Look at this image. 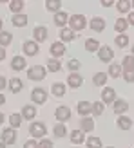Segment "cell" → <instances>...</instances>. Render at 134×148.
I'll list each match as a JSON object with an SVG mask.
<instances>
[{
    "label": "cell",
    "mask_w": 134,
    "mask_h": 148,
    "mask_svg": "<svg viewBox=\"0 0 134 148\" xmlns=\"http://www.w3.org/2000/svg\"><path fill=\"white\" fill-rule=\"evenodd\" d=\"M127 27H129V24H127V20H125V18H118L116 24H114V29H116L118 33H122V34H125Z\"/></svg>",
    "instance_id": "obj_24"
},
{
    "label": "cell",
    "mask_w": 134,
    "mask_h": 148,
    "mask_svg": "<svg viewBox=\"0 0 134 148\" xmlns=\"http://www.w3.org/2000/svg\"><path fill=\"white\" fill-rule=\"evenodd\" d=\"M4 58H6V49H4V47H0V62H2Z\"/></svg>",
    "instance_id": "obj_47"
},
{
    "label": "cell",
    "mask_w": 134,
    "mask_h": 148,
    "mask_svg": "<svg viewBox=\"0 0 134 148\" xmlns=\"http://www.w3.org/2000/svg\"><path fill=\"white\" fill-rule=\"evenodd\" d=\"M113 108H114V112H116V114H120V116H122L123 112H127L129 105H127V101H125V99H116Z\"/></svg>",
    "instance_id": "obj_15"
},
{
    "label": "cell",
    "mask_w": 134,
    "mask_h": 148,
    "mask_svg": "<svg viewBox=\"0 0 134 148\" xmlns=\"http://www.w3.org/2000/svg\"><path fill=\"white\" fill-rule=\"evenodd\" d=\"M2 121H4V114H2V112H0V123H2Z\"/></svg>",
    "instance_id": "obj_50"
},
{
    "label": "cell",
    "mask_w": 134,
    "mask_h": 148,
    "mask_svg": "<svg viewBox=\"0 0 134 148\" xmlns=\"http://www.w3.org/2000/svg\"><path fill=\"white\" fill-rule=\"evenodd\" d=\"M116 45L118 47H127L129 45V36L127 34H118L116 36Z\"/></svg>",
    "instance_id": "obj_36"
},
{
    "label": "cell",
    "mask_w": 134,
    "mask_h": 148,
    "mask_svg": "<svg viewBox=\"0 0 134 148\" xmlns=\"http://www.w3.org/2000/svg\"><path fill=\"white\" fill-rule=\"evenodd\" d=\"M22 49H24V53H26L27 56H35V54H38V43H36V42H24Z\"/></svg>",
    "instance_id": "obj_10"
},
{
    "label": "cell",
    "mask_w": 134,
    "mask_h": 148,
    "mask_svg": "<svg viewBox=\"0 0 134 148\" xmlns=\"http://www.w3.org/2000/svg\"><path fill=\"white\" fill-rule=\"evenodd\" d=\"M94 85H105V81H107V74L105 72H98V74H94Z\"/></svg>",
    "instance_id": "obj_35"
},
{
    "label": "cell",
    "mask_w": 134,
    "mask_h": 148,
    "mask_svg": "<svg viewBox=\"0 0 134 148\" xmlns=\"http://www.w3.org/2000/svg\"><path fill=\"white\" fill-rule=\"evenodd\" d=\"M6 85H7L6 78H4V76H0V90H2V88H6Z\"/></svg>",
    "instance_id": "obj_45"
},
{
    "label": "cell",
    "mask_w": 134,
    "mask_h": 148,
    "mask_svg": "<svg viewBox=\"0 0 134 148\" xmlns=\"http://www.w3.org/2000/svg\"><path fill=\"white\" fill-rule=\"evenodd\" d=\"M33 36H35V42H36V43L46 42V38H47V29L44 27V25H36V27L33 29Z\"/></svg>",
    "instance_id": "obj_6"
},
{
    "label": "cell",
    "mask_w": 134,
    "mask_h": 148,
    "mask_svg": "<svg viewBox=\"0 0 134 148\" xmlns=\"http://www.w3.org/2000/svg\"><path fill=\"white\" fill-rule=\"evenodd\" d=\"M60 38H62V43L64 42H73L74 38H76V34H74L71 29H62V31H60Z\"/></svg>",
    "instance_id": "obj_22"
},
{
    "label": "cell",
    "mask_w": 134,
    "mask_h": 148,
    "mask_svg": "<svg viewBox=\"0 0 134 148\" xmlns=\"http://www.w3.org/2000/svg\"><path fill=\"white\" fill-rule=\"evenodd\" d=\"M85 49L89 53H96V51H100V43L94 38H89V40H85Z\"/></svg>",
    "instance_id": "obj_25"
},
{
    "label": "cell",
    "mask_w": 134,
    "mask_h": 148,
    "mask_svg": "<svg viewBox=\"0 0 134 148\" xmlns=\"http://www.w3.org/2000/svg\"><path fill=\"white\" fill-rule=\"evenodd\" d=\"M27 78L29 79H44V78H46V69H44L42 67V65H35V67H31V69H29L27 71Z\"/></svg>",
    "instance_id": "obj_2"
},
{
    "label": "cell",
    "mask_w": 134,
    "mask_h": 148,
    "mask_svg": "<svg viewBox=\"0 0 134 148\" xmlns=\"http://www.w3.org/2000/svg\"><path fill=\"white\" fill-rule=\"evenodd\" d=\"M102 5H105V7H109V5H113V2H109V0H102Z\"/></svg>",
    "instance_id": "obj_48"
},
{
    "label": "cell",
    "mask_w": 134,
    "mask_h": 148,
    "mask_svg": "<svg viewBox=\"0 0 134 148\" xmlns=\"http://www.w3.org/2000/svg\"><path fill=\"white\" fill-rule=\"evenodd\" d=\"M55 116H56V119H58V121H67V119L71 117V110H69V107L62 105V107H58V108H56Z\"/></svg>",
    "instance_id": "obj_9"
},
{
    "label": "cell",
    "mask_w": 134,
    "mask_h": 148,
    "mask_svg": "<svg viewBox=\"0 0 134 148\" xmlns=\"http://www.w3.org/2000/svg\"><path fill=\"white\" fill-rule=\"evenodd\" d=\"M0 33H2V18H0Z\"/></svg>",
    "instance_id": "obj_51"
},
{
    "label": "cell",
    "mask_w": 134,
    "mask_h": 148,
    "mask_svg": "<svg viewBox=\"0 0 134 148\" xmlns=\"http://www.w3.org/2000/svg\"><path fill=\"white\" fill-rule=\"evenodd\" d=\"M122 63H123V71H134V56H125Z\"/></svg>",
    "instance_id": "obj_34"
},
{
    "label": "cell",
    "mask_w": 134,
    "mask_h": 148,
    "mask_svg": "<svg viewBox=\"0 0 134 148\" xmlns=\"http://www.w3.org/2000/svg\"><path fill=\"white\" fill-rule=\"evenodd\" d=\"M132 127V121L129 119L127 116H120L118 117V128H122V130H129Z\"/></svg>",
    "instance_id": "obj_20"
},
{
    "label": "cell",
    "mask_w": 134,
    "mask_h": 148,
    "mask_svg": "<svg viewBox=\"0 0 134 148\" xmlns=\"http://www.w3.org/2000/svg\"><path fill=\"white\" fill-rule=\"evenodd\" d=\"M38 148H55L53 146V141H49V139H42L38 143Z\"/></svg>",
    "instance_id": "obj_42"
},
{
    "label": "cell",
    "mask_w": 134,
    "mask_h": 148,
    "mask_svg": "<svg viewBox=\"0 0 134 148\" xmlns=\"http://www.w3.org/2000/svg\"><path fill=\"white\" fill-rule=\"evenodd\" d=\"M123 78H125V81L132 83L134 81V71H123Z\"/></svg>",
    "instance_id": "obj_41"
},
{
    "label": "cell",
    "mask_w": 134,
    "mask_h": 148,
    "mask_svg": "<svg viewBox=\"0 0 134 148\" xmlns=\"http://www.w3.org/2000/svg\"><path fill=\"white\" fill-rule=\"evenodd\" d=\"M67 83H69V87H73V88H78V87H82V83H84V78H82L78 72H73V74H69V78H67Z\"/></svg>",
    "instance_id": "obj_11"
},
{
    "label": "cell",
    "mask_w": 134,
    "mask_h": 148,
    "mask_svg": "<svg viewBox=\"0 0 134 148\" xmlns=\"http://www.w3.org/2000/svg\"><path fill=\"white\" fill-rule=\"evenodd\" d=\"M53 132H55V136H56V137H64V136L67 134V130H65V127H64V123H58L56 127L53 128Z\"/></svg>",
    "instance_id": "obj_38"
},
{
    "label": "cell",
    "mask_w": 134,
    "mask_h": 148,
    "mask_svg": "<svg viewBox=\"0 0 134 148\" xmlns=\"http://www.w3.org/2000/svg\"><path fill=\"white\" fill-rule=\"evenodd\" d=\"M127 24H129V25H134V13H131V14H129V20H127Z\"/></svg>",
    "instance_id": "obj_46"
},
{
    "label": "cell",
    "mask_w": 134,
    "mask_h": 148,
    "mask_svg": "<svg viewBox=\"0 0 134 148\" xmlns=\"http://www.w3.org/2000/svg\"><path fill=\"white\" fill-rule=\"evenodd\" d=\"M120 74H122V67H120V65L111 63V67H109V76H111V78H120Z\"/></svg>",
    "instance_id": "obj_32"
},
{
    "label": "cell",
    "mask_w": 134,
    "mask_h": 148,
    "mask_svg": "<svg viewBox=\"0 0 134 148\" xmlns=\"http://www.w3.org/2000/svg\"><path fill=\"white\" fill-rule=\"evenodd\" d=\"M132 53H134V47H132Z\"/></svg>",
    "instance_id": "obj_54"
},
{
    "label": "cell",
    "mask_w": 134,
    "mask_h": 148,
    "mask_svg": "<svg viewBox=\"0 0 134 148\" xmlns=\"http://www.w3.org/2000/svg\"><path fill=\"white\" fill-rule=\"evenodd\" d=\"M89 25H91V29H93V31H96V33H102L103 29H105V20H103L102 16H94V18L91 20V24H89Z\"/></svg>",
    "instance_id": "obj_12"
},
{
    "label": "cell",
    "mask_w": 134,
    "mask_h": 148,
    "mask_svg": "<svg viewBox=\"0 0 134 148\" xmlns=\"http://www.w3.org/2000/svg\"><path fill=\"white\" fill-rule=\"evenodd\" d=\"M11 22H13L15 27H24V25L27 24V16H26V14H22V13H20V14H15Z\"/></svg>",
    "instance_id": "obj_19"
},
{
    "label": "cell",
    "mask_w": 134,
    "mask_h": 148,
    "mask_svg": "<svg viewBox=\"0 0 134 148\" xmlns=\"http://www.w3.org/2000/svg\"><path fill=\"white\" fill-rule=\"evenodd\" d=\"M9 125H11V128H18L22 125V114H11L9 116Z\"/></svg>",
    "instance_id": "obj_29"
},
{
    "label": "cell",
    "mask_w": 134,
    "mask_h": 148,
    "mask_svg": "<svg viewBox=\"0 0 134 148\" xmlns=\"http://www.w3.org/2000/svg\"><path fill=\"white\" fill-rule=\"evenodd\" d=\"M49 51H51V54H53V56H62L65 53V45H64L62 42H55Z\"/></svg>",
    "instance_id": "obj_16"
},
{
    "label": "cell",
    "mask_w": 134,
    "mask_h": 148,
    "mask_svg": "<svg viewBox=\"0 0 134 148\" xmlns=\"http://www.w3.org/2000/svg\"><path fill=\"white\" fill-rule=\"evenodd\" d=\"M24 148H38V143H36V141H27L24 145Z\"/></svg>",
    "instance_id": "obj_44"
},
{
    "label": "cell",
    "mask_w": 134,
    "mask_h": 148,
    "mask_svg": "<svg viewBox=\"0 0 134 148\" xmlns=\"http://www.w3.org/2000/svg\"><path fill=\"white\" fill-rule=\"evenodd\" d=\"M35 116H36V107L24 105V108H22V117H24V119H33Z\"/></svg>",
    "instance_id": "obj_17"
},
{
    "label": "cell",
    "mask_w": 134,
    "mask_h": 148,
    "mask_svg": "<svg viewBox=\"0 0 134 148\" xmlns=\"http://www.w3.org/2000/svg\"><path fill=\"white\" fill-rule=\"evenodd\" d=\"M60 5H62V2H60V0H47V2H46L47 11H55V13H58V9H60Z\"/></svg>",
    "instance_id": "obj_31"
},
{
    "label": "cell",
    "mask_w": 134,
    "mask_h": 148,
    "mask_svg": "<svg viewBox=\"0 0 134 148\" xmlns=\"http://www.w3.org/2000/svg\"><path fill=\"white\" fill-rule=\"evenodd\" d=\"M26 60H24V56H15L13 60H11V67H13V71H24V67H26Z\"/></svg>",
    "instance_id": "obj_13"
},
{
    "label": "cell",
    "mask_w": 134,
    "mask_h": 148,
    "mask_svg": "<svg viewBox=\"0 0 134 148\" xmlns=\"http://www.w3.org/2000/svg\"><path fill=\"white\" fill-rule=\"evenodd\" d=\"M22 87H24V83H22L20 78H11L9 79V90L11 92H20Z\"/></svg>",
    "instance_id": "obj_18"
},
{
    "label": "cell",
    "mask_w": 134,
    "mask_h": 148,
    "mask_svg": "<svg viewBox=\"0 0 134 148\" xmlns=\"http://www.w3.org/2000/svg\"><path fill=\"white\" fill-rule=\"evenodd\" d=\"M2 143L4 145H15V141H17V134H15V128H4V132H2Z\"/></svg>",
    "instance_id": "obj_3"
},
{
    "label": "cell",
    "mask_w": 134,
    "mask_h": 148,
    "mask_svg": "<svg viewBox=\"0 0 134 148\" xmlns=\"http://www.w3.org/2000/svg\"><path fill=\"white\" fill-rule=\"evenodd\" d=\"M98 58L102 62H111L114 58V53H113V49L111 47H107V45H103V47H100V51H98Z\"/></svg>",
    "instance_id": "obj_8"
},
{
    "label": "cell",
    "mask_w": 134,
    "mask_h": 148,
    "mask_svg": "<svg viewBox=\"0 0 134 148\" xmlns=\"http://www.w3.org/2000/svg\"><path fill=\"white\" fill-rule=\"evenodd\" d=\"M51 90H53V94H55V96L62 98V96L65 94V85H64V83H55L53 87H51Z\"/></svg>",
    "instance_id": "obj_30"
},
{
    "label": "cell",
    "mask_w": 134,
    "mask_h": 148,
    "mask_svg": "<svg viewBox=\"0 0 134 148\" xmlns=\"http://www.w3.org/2000/svg\"><path fill=\"white\" fill-rule=\"evenodd\" d=\"M29 134L35 136V137H44V136H46V125H44V123H31V127H29Z\"/></svg>",
    "instance_id": "obj_4"
},
{
    "label": "cell",
    "mask_w": 134,
    "mask_h": 148,
    "mask_svg": "<svg viewBox=\"0 0 134 148\" xmlns=\"http://www.w3.org/2000/svg\"><path fill=\"white\" fill-rule=\"evenodd\" d=\"M6 103V98H4V94H0V105H4Z\"/></svg>",
    "instance_id": "obj_49"
},
{
    "label": "cell",
    "mask_w": 134,
    "mask_h": 148,
    "mask_svg": "<svg viewBox=\"0 0 134 148\" xmlns=\"http://www.w3.org/2000/svg\"><path fill=\"white\" fill-rule=\"evenodd\" d=\"M69 25H71V31H84L87 25L85 16L84 14H73L69 18Z\"/></svg>",
    "instance_id": "obj_1"
},
{
    "label": "cell",
    "mask_w": 134,
    "mask_h": 148,
    "mask_svg": "<svg viewBox=\"0 0 134 148\" xmlns=\"http://www.w3.org/2000/svg\"><path fill=\"white\" fill-rule=\"evenodd\" d=\"M9 9L13 13L20 14V11L24 9V0H11V2H9Z\"/></svg>",
    "instance_id": "obj_23"
},
{
    "label": "cell",
    "mask_w": 134,
    "mask_h": 148,
    "mask_svg": "<svg viewBox=\"0 0 134 148\" xmlns=\"http://www.w3.org/2000/svg\"><path fill=\"white\" fill-rule=\"evenodd\" d=\"M80 125H82V132H93V128H94V121L91 117H84L80 121Z\"/></svg>",
    "instance_id": "obj_21"
},
{
    "label": "cell",
    "mask_w": 134,
    "mask_h": 148,
    "mask_svg": "<svg viewBox=\"0 0 134 148\" xmlns=\"http://www.w3.org/2000/svg\"><path fill=\"white\" fill-rule=\"evenodd\" d=\"M78 112H80V116L91 114V112H93V103H89V101H80V103H78Z\"/></svg>",
    "instance_id": "obj_14"
},
{
    "label": "cell",
    "mask_w": 134,
    "mask_h": 148,
    "mask_svg": "<svg viewBox=\"0 0 134 148\" xmlns=\"http://www.w3.org/2000/svg\"><path fill=\"white\" fill-rule=\"evenodd\" d=\"M93 114H96V116H102L103 114V103H100V101L93 103Z\"/></svg>",
    "instance_id": "obj_40"
},
{
    "label": "cell",
    "mask_w": 134,
    "mask_h": 148,
    "mask_svg": "<svg viewBox=\"0 0 134 148\" xmlns=\"http://www.w3.org/2000/svg\"><path fill=\"white\" fill-rule=\"evenodd\" d=\"M47 69L51 72H58V71L62 69V65H60V62H58V60H53V58H51V60L47 62Z\"/></svg>",
    "instance_id": "obj_37"
},
{
    "label": "cell",
    "mask_w": 134,
    "mask_h": 148,
    "mask_svg": "<svg viewBox=\"0 0 134 148\" xmlns=\"http://www.w3.org/2000/svg\"><path fill=\"white\" fill-rule=\"evenodd\" d=\"M67 65H69L71 71H78V69H80V62H78V60H71Z\"/></svg>",
    "instance_id": "obj_43"
},
{
    "label": "cell",
    "mask_w": 134,
    "mask_h": 148,
    "mask_svg": "<svg viewBox=\"0 0 134 148\" xmlns=\"http://www.w3.org/2000/svg\"><path fill=\"white\" fill-rule=\"evenodd\" d=\"M71 141H73L74 145L84 143V132H82V130H73V132H71Z\"/></svg>",
    "instance_id": "obj_27"
},
{
    "label": "cell",
    "mask_w": 134,
    "mask_h": 148,
    "mask_svg": "<svg viewBox=\"0 0 134 148\" xmlns=\"http://www.w3.org/2000/svg\"><path fill=\"white\" fill-rule=\"evenodd\" d=\"M6 146H7V145H4V143H0V148H6Z\"/></svg>",
    "instance_id": "obj_52"
},
{
    "label": "cell",
    "mask_w": 134,
    "mask_h": 148,
    "mask_svg": "<svg viewBox=\"0 0 134 148\" xmlns=\"http://www.w3.org/2000/svg\"><path fill=\"white\" fill-rule=\"evenodd\" d=\"M87 148H102V139L96 137V136L89 137L87 139Z\"/></svg>",
    "instance_id": "obj_33"
},
{
    "label": "cell",
    "mask_w": 134,
    "mask_h": 148,
    "mask_svg": "<svg viewBox=\"0 0 134 148\" xmlns=\"http://www.w3.org/2000/svg\"><path fill=\"white\" fill-rule=\"evenodd\" d=\"M131 5H132V7H134V2H131Z\"/></svg>",
    "instance_id": "obj_53"
},
{
    "label": "cell",
    "mask_w": 134,
    "mask_h": 148,
    "mask_svg": "<svg viewBox=\"0 0 134 148\" xmlns=\"http://www.w3.org/2000/svg\"><path fill=\"white\" fill-rule=\"evenodd\" d=\"M116 7H118V11H120V13H125V11H129L131 2H127V0H120V2L116 4Z\"/></svg>",
    "instance_id": "obj_39"
},
{
    "label": "cell",
    "mask_w": 134,
    "mask_h": 148,
    "mask_svg": "<svg viewBox=\"0 0 134 148\" xmlns=\"http://www.w3.org/2000/svg\"><path fill=\"white\" fill-rule=\"evenodd\" d=\"M31 99L35 103H38V105H42V103H46V99H47V92L44 90V88H33Z\"/></svg>",
    "instance_id": "obj_5"
},
{
    "label": "cell",
    "mask_w": 134,
    "mask_h": 148,
    "mask_svg": "<svg viewBox=\"0 0 134 148\" xmlns=\"http://www.w3.org/2000/svg\"><path fill=\"white\" fill-rule=\"evenodd\" d=\"M109 148H114V146H109Z\"/></svg>",
    "instance_id": "obj_55"
},
{
    "label": "cell",
    "mask_w": 134,
    "mask_h": 148,
    "mask_svg": "<svg viewBox=\"0 0 134 148\" xmlns=\"http://www.w3.org/2000/svg\"><path fill=\"white\" fill-rule=\"evenodd\" d=\"M11 42H13V34H11V33H6V31L0 33V47L9 45Z\"/></svg>",
    "instance_id": "obj_28"
},
{
    "label": "cell",
    "mask_w": 134,
    "mask_h": 148,
    "mask_svg": "<svg viewBox=\"0 0 134 148\" xmlns=\"http://www.w3.org/2000/svg\"><path fill=\"white\" fill-rule=\"evenodd\" d=\"M67 13H62V11H58L56 14H55V24L56 25H60V27H64L65 24H67Z\"/></svg>",
    "instance_id": "obj_26"
},
{
    "label": "cell",
    "mask_w": 134,
    "mask_h": 148,
    "mask_svg": "<svg viewBox=\"0 0 134 148\" xmlns=\"http://www.w3.org/2000/svg\"><path fill=\"white\" fill-rule=\"evenodd\" d=\"M116 101V90L114 88H105V90L102 92V103H105V105H111V103Z\"/></svg>",
    "instance_id": "obj_7"
}]
</instances>
